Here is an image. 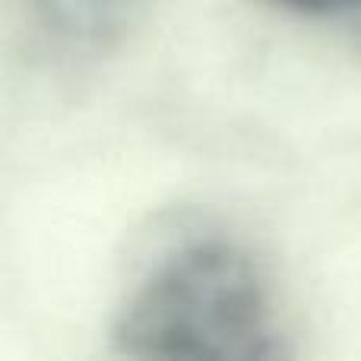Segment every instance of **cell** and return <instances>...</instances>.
<instances>
[{
	"mask_svg": "<svg viewBox=\"0 0 361 361\" xmlns=\"http://www.w3.org/2000/svg\"><path fill=\"white\" fill-rule=\"evenodd\" d=\"M260 267L228 241L184 244L124 298L111 326L127 358L267 361L286 358Z\"/></svg>",
	"mask_w": 361,
	"mask_h": 361,
	"instance_id": "cell-1",
	"label": "cell"
},
{
	"mask_svg": "<svg viewBox=\"0 0 361 361\" xmlns=\"http://www.w3.org/2000/svg\"><path fill=\"white\" fill-rule=\"evenodd\" d=\"M267 4L305 13V16H343V13L361 10V0H267Z\"/></svg>",
	"mask_w": 361,
	"mask_h": 361,
	"instance_id": "cell-3",
	"label": "cell"
},
{
	"mask_svg": "<svg viewBox=\"0 0 361 361\" xmlns=\"http://www.w3.org/2000/svg\"><path fill=\"white\" fill-rule=\"evenodd\" d=\"M152 0H13L25 48L54 67L111 54L146 19Z\"/></svg>",
	"mask_w": 361,
	"mask_h": 361,
	"instance_id": "cell-2",
	"label": "cell"
}]
</instances>
